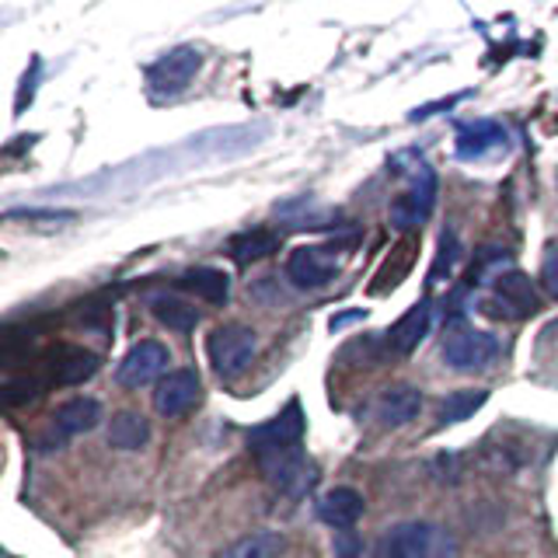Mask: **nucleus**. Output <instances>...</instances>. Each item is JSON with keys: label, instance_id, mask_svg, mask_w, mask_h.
Returning <instances> with one entry per match:
<instances>
[{"label": "nucleus", "instance_id": "1", "mask_svg": "<svg viewBox=\"0 0 558 558\" xmlns=\"http://www.w3.org/2000/svg\"><path fill=\"white\" fill-rule=\"evenodd\" d=\"M377 558H458V541L426 520L398 523L377 541Z\"/></svg>", "mask_w": 558, "mask_h": 558}, {"label": "nucleus", "instance_id": "2", "mask_svg": "<svg viewBox=\"0 0 558 558\" xmlns=\"http://www.w3.org/2000/svg\"><path fill=\"white\" fill-rule=\"evenodd\" d=\"M482 311L488 318L523 322V318H534L541 311V296L531 283V276L510 269V272L493 276V290L482 296Z\"/></svg>", "mask_w": 558, "mask_h": 558}, {"label": "nucleus", "instance_id": "3", "mask_svg": "<svg viewBox=\"0 0 558 558\" xmlns=\"http://www.w3.org/2000/svg\"><path fill=\"white\" fill-rule=\"evenodd\" d=\"M255 353H258V336L248 325H220L206 339V356L223 380H234L248 371Z\"/></svg>", "mask_w": 558, "mask_h": 558}, {"label": "nucleus", "instance_id": "4", "mask_svg": "<svg viewBox=\"0 0 558 558\" xmlns=\"http://www.w3.org/2000/svg\"><path fill=\"white\" fill-rule=\"evenodd\" d=\"M252 453H255V464L262 471V478H266L269 485H276L279 493H287V496H301L304 488L311 485V478H314L301 444L258 447Z\"/></svg>", "mask_w": 558, "mask_h": 558}, {"label": "nucleus", "instance_id": "5", "mask_svg": "<svg viewBox=\"0 0 558 558\" xmlns=\"http://www.w3.org/2000/svg\"><path fill=\"white\" fill-rule=\"evenodd\" d=\"M499 356V339L493 331H482V328H471V325H453L447 328L444 336V360L450 371H485L488 363Z\"/></svg>", "mask_w": 558, "mask_h": 558}, {"label": "nucleus", "instance_id": "6", "mask_svg": "<svg viewBox=\"0 0 558 558\" xmlns=\"http://www.w3.org/2000/svg\"><path fill=\"white\" fill-rule=\"evenodd\" d=\"M98 418H101V405H98L95 398H70V401H63V405L49 415V423L39 433L35 447H39L43 453L60 450V447H66L70 440H74V436L92 433L98 426Z\"/></svg>", "mask_w": 558, "mask_h": 558}, {"label": "nucleus", "instance_id": "7", "mask_svg": "<svg viewBox=\"0 0 558 558\" xmlns=\"http://www.w3.org/2000/svg\"><path fill=\"white\" fill-rule=\"evenodd\" d=\"M203 66V52L192 49V46H179V49H168L165 57H157L150 66H147V84L157 98H171L185 92L192 84V77L199 74Z\"/></svg>", "mask_w": 558, "mask_h": 558}, {"label": "nucleus", "instance_id": "8", "mask_svg": "<svg viewBox=\"0 0 558 558\" xmlns=\"http://www.w3.org/2000/svg\"><path fill=\"white\" fill-rule=\"evenodd\" d=\"M433 203H436V174L429 171V165L418 161L412 171V185L391 203V223L398 231H415L429 217Z\"/></svg>", "mask_w": 558, "mask_h": 558}, {"label": "nucleus", "instance_id": "9", "mask_svg": "<svg viewBox=\"0 0 558 558\" xmlns=\"http://www.w3.org/2000/svg\"><path fill=\"white\" fill-rule=\"evenodd\" d=\"M339 252L336 248H322V244H304V248L290 252L287 258V276L293 287L301 290H322L331 283L339 272Z\"/></svg>", "mask_w": 558, "mask_h": 558}, {"label": "nucleus", "instance_id": "10", "mask_svg": "<svg viewBox=\"0 0 558 558\" xmlns=\"http://www.w3.org/2000/svg\"><path fill=\"white\" fill-rule=\"evenodd\" d=\"M168 363H171L168 345H161L157 339H144V342H136L126 356H122L116 380L122 384V388H144V384L157 380L168 371Z\"/></svg>", "mask_w": 558, "mask_h": 558}, {"label": "nucleus", "instance_id": "11", "mask_svg": "<svg viewBox=\"0 0 558 558\" xmlns=\"http://www.w3.org/2000/svg\"><path fill=\"white\" fill-rule=\"evenodd\" d=\"M199 395H203V384H199L196 371H168L161 380H157L154 409L165 418H179L196 405Z\"/></svg>", "mask_w": 558, "mask_h": 558}, {"label": "nucleus", "instance_id": "12", "mask_svg": "<svg viewBox=\"0 0 558 558\" xmlns=\"http://www.w3.org/2000/svg\"><path fill=\"white\" fill-rule=\"evenodd\" d=\"M506 144H510V140H506V130L496 119H475V122L458 126V154L468 157V161L499 154V150H506Z\"/></svg>", "mask_w": 558, "mask_h": 558}, {"label": "nucleus", "instance_id": "13", "mask_svg": "<svg viewBox=\"0 0 558 558\" xmlns=\"http://www.w3.org/2000/svg\"><path fill=\"white\" fill-rule=\"evenodd\" d=\"M423 409V391L412 388V384H398V388H388L374 405V415L384 429H398L409 426L412 418Z\"/></svg>", "mask_w": 558, "mask_h": 558}, {"label": "nucleus", "instance_id": "14", "mask_svg": "<svg viewBox=\"0 0 558 558\" xmlns=\"http://www.w3.org/2000/svg\"><path fill=\"white\" fill-rule=\"evenodd\" d=\"M248 444H252V450H258V447H279V444H304V412H301V405L290 401V405L279 412L276 418L255 426L248 433Z\"/></svg>", "mask_w": 558, "mask_h": 558}, {"label": "nucleus", "instance_id": "15", "mask_svg": "<svg viewBox=\"0 0 558 558\" xmlns=\"http://www.w3.org/2000/svg\"><path fill=\"white\" fill-rule=\"evenodd\" d=\"M363 506L366 502H363V496L356 493V488L339 485V488H331V493H325L318 499V517L336 531H353V523L363 517Z\"/></svg>", "mask_w": 558, "mask_h": 558}, {"label": "nucleus", "instance_id": "16", "mask_svg": "<svg viewBox=\"0 0 558 558\" xmlns=\"http://www.w3.org/2000/svg\"><path fill=\"white\" fill-rule=\"evenodd\" d=\"M279 244H283V238H279L276 231H269V227H252V231L234 234L231 244H227V252H231V258L238 262V266H252V262L269 258L272 252H279Z\"/></svg>", "mask_w": 558, "mask_h": 558}, {"label": "nucleus", "instance_id": "17", "mask_svg": "<svg viewBox=\"0 0 558 558\" xmlns=\"http://www.w3.org/2000/svg\"><path fill=\"white\" fill-rule=\"evenodd\" d=\"M179 287L206 304H227V296H231V276L214 266H199V269H189L179 279Z\"/></svg>", "mask_w": 558, "mask_h": 558}, {"label": "nucleus", "instance_id": "18", "mask_svg": "<svg viewBox=\"0 0 558 558\" xmlns=\"http://www.w3.org/2000/svg\"><path fill=\"white\" fill-rule=\"evenodd\" d=\"M426 331H429V301L415 304L401 314V318L395 322V328L388 331V342H391L395 353H412V349L426 339Z\"/></svg>", "mask_w": 558, "mask_h": 558}, {"label": "nucleus", "instance_id": "19", "mask_svg": "<svg viewBox=\"0 0 558 558\" xmlns=\"http://www.w3.org/2000/svg\"><path fill=\"white\" fill-rule=\"evenodd\" d=\"M287 537L279 531H255L248 537H238L234 545L220 548L214 558H283Z\"/></svg>", "mask_w": 558, "mask_h": 558}, {"label": "nucleus", "instance_id": "20", "mask_svg": "<svg viewBox=\"0 0 558 558\" xmlns=\"http://www.w3.org/2000/svg\"><path fill=\"white\" fill-rule=\"evenodd\" d=\"M415 252H418V238H401L395 248H391V255H388V262L380 266V272H377V283L371 287L374 293H384V290H391V287H398L401 279H405L409 272H412V266H415Z\"/></svg>", "mask_w": 558, "mask_h": 558}, {"label": "nucleus", "instance_id": "21", "mask_svg": "<svg viewBox=\"0 0 558 558\" xmlns=\"http://www.w3.org/2000/svg\"><path fill=\"white\" fill-rule=\"evenodd\" d=\"M98 363L101 360L95 353H87V349L63 345L57 353V363H52V377H57V384H81L98 374Z\"/></svg>", "mask_w": 558, "mask_h": 558}, {"label": "nucleus", "instance_id": "22", "mask_svg": "<svg viewBox=\"0 0 558 558\" xmlns=\"http://www.w3.org/2000/svg\"><path fill=\"white\" fill-rule=\"evenodd\" d=\"M150 440V426L140 412H119L109 423V447L116 450H140Z\"/></svg>", "mask_w": 558, "mask_h": 558}, {"label": "nucleus", "instance_id": "23", "mask_svg": "<svg viewBox=\"0 0 558 558\" xmlns=\"http://www.w3.org/2000/svg\"><path fill=\"white\" fill-rule=\"evenodd\" d=\"M488 401V391L485 388H464V391H450L444 401H440V412H436V418H440L444 426H453V423H464V418L475 415L482 405Z\"/></svg>", "mask_w": 558, "mask_h": 558}, {"label": "nucleus", "instance_id": "24", "mask_svg": "<svg viewBox=\"0 0 558 558\" xmlns=\"http://www.w3.org/2000/svg\"><path fill=\"white\" fill-rule=\"evenodd\" d=\"M150 311H154L157 322L174 328V331H192L199 325V311L189 307L185 301H179V296H154Z\"/></svg>", "mask_w": 558, "mask_h": 558}, {"label": "nucleus", "instance_id": "25", "mask_svg": "<svg viewBox=\"0 0 558 558\" xmlns=\"http://www.w3.org/2000/svg\"><path fill=\"white\" fill-rule=\"evenodd\" d=\"M458 258H461L458 234L447 231V234L440 238V255H436V266H433V272H429V283H440V279H444V269H447V276H450L453 266H458Z\"/></svg>", "mask_w": 558, "mask_h": 558}, {"label": "nucleus", "instance_id": "26", "mask_svg": "<svg viewBox=\"0 0 558 558\" xmlns=\"http://www.w3.org/2000/svg\"><path fill=\"white\" fill-rule=\"evenodd\" d=\"M541 287L548 290V296H555V301H558V241L548 244L545 262H541Z\"/></svg>", "mask_w": 558, "mask_h": 558}, {"label": "nucleus", "instance_id": "27", "mask_svg": "<svg viewBox=\"0 0 558 558\" xmlns=\"http://www.w3.org/2000/svg\"><path fill=\"white\" fill-rule=\"evenodd\" d=\"M331 548H336V558H356L360 555V537L353 531H336Z\"/></svg>", "mask_w": 558, "mask_h": 558}]
</instances>
